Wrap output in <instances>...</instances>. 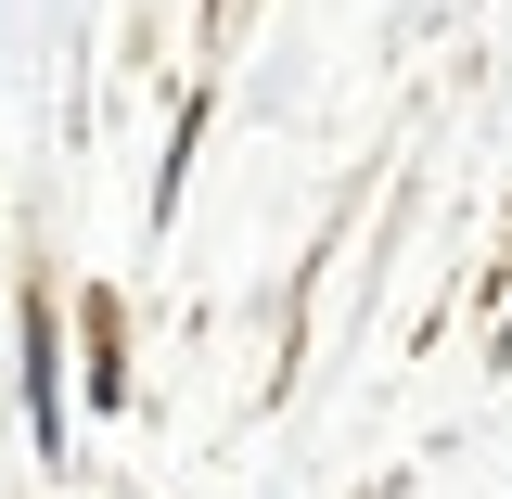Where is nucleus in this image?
Here are the masks:
<instances>
[{
  "mask_svg": "<svg viewBox=\"0 0 512 499\" xmlns=\"http://www.w3.org/2000/svg\"><path fill=\"white\" fill-rule=\"evenodd\" d=\"M52 308H26V436H39V461L64 474V372H52Z\"/></svg>",
  "mask_w": 512,
  "mask_h": 499,
  "instance_id": "obj_1",
  "label": "nucleus"
}]
</instances>
